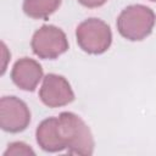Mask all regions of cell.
Here are the masks:
<instances>
[{
  "label": "cell",
  "mask_w": 156,
  "mask_h": 156,
  "mask_svg": "<svg viewBox=\"0 0 156 156\" xmlns=\"http://www.w3.org/2000/svg\"><path fill=\"white\" fill-rule=\"evenodd\" d=\"M60 130L71 155H91L94 152V138L87 123L73 112H61L58 116Z\"/></svg>",
  "instance_id": "cell-1"
},
{
  "label": "cell",
  "mask_w": 156,
  "mask_h": 156,
  "mask_svg": "<svg viewBox=\"0 0 156 156\" xmlns=\"http://www.w3.org/2000/svg\"><path fill=\"white\" fill-rule=\"evenodd\" d=\"M155 22V12L145 5L136 4L122 10L117 18V29L124 39L139 41L150 35Z\"/></svg>",
  "instance_id": "cell-2"
},
{
  "label": "cell",
  "mask_w": 156,
  "mask_h": 156,
  "mask_svg": "<svg viewBox=\"0 0 156 156\" xmlns=\"http://www.w3.org/2000/svg\"><path fill=\"white\" fill-rule=\"evenodd\" d=\"M76 39L79 48L88 54L100 55L108 50L112 43L110 26L100 18H88L76 28Z\"/></svg>",
  "instance_id": "cell-3"
},
{
  "label": "cell",
  "mask_w": 156,
  "mask_h": 156,
  "mask_svg": "<svg viewBox=\"0 0 156 156\" xmlns=\"http://www.w3.org/2000/svg\"><path fill=\"white\" fill-rule=\"evenodd\" d=\"M30 46L39 58L54 60L68 50V40L58 27L44 24L33 34Z\"/></svg>",
  "instance_id": "cell-4"
},
{
  "label": "cell",
  "mask_w": 156,
  "mask_h": 156,
  "mask_svg": "<svg viewBox=\"0 0 156 156\" xmlns=\"http://www.w3.org/2000/svg\"><path fill=\"white\" fill-rule=\"evenodd\" d=\"M30 123V111L24 101L16 96L0 100V127L7 133H20Z\"/></svg>",
  "instance_id": "cell-5"
},
{
  "label": "cell",
  "mask_w": 156,
  "mask_h": 156,
  "mask_svg": "<svg viewBox=\"0 0 156 156\" xmlns=\"http://www.w3.org/2000/svg\"><path fill=\"white\" fill-rule=\"evenodd\" d=\"M39 98L45 106L55 108L71 104L74 100V93L65 77L56 73H49L43 78Z\"/></svg>",
  "instance_id": "cell-6"
},
{
  "label": "cell",
  "mask_w": 156,
  "mask_h": 156,
  "mask_svg": "<svg viewBox=\"0 0 156 156\" xmlns=\"http://www.w3.org/2000/svg\"><path fill=\"white\" fill-rule=\"evenodd\" d=\"M13 84L26 91H33L43 79V68L33 58L22 57L17 60L11 69Z\"/></svg>",
  "instance_id": "cell-7"
},
{
  "label": "cell",
  "mask_w": 156,
  "mask_h": 156,
  "mask_svg": "<svg viewBox=\"0 0 156 156\" xmlns=\"http://www.w3.org/2000/svg\"><path fill=\"white\" fill-rule=\"evenodd\" d=\"M38 145L48 152H58L66 150V144L60 130L58 117H49L40 122L35 130Z\"/></svg>",
  "instance_id": "cell-8"
},
{
  "label": "cell",
  "mask_w": 156,
  "mask_h": 156,
  "mask_svg": "<svg viewBox=\"0 0 156 156\" xmlns=\"http://www.w3.org/2000/svg\"><path fill=\"white\" fill-rule=\"evenodd\" d=\"M62 0H23L24 13L34 20H45L61 5Z\"/></svg>",
  "instance_id": "cell-9"
},
{
  "label": "cell",
  "mask_w": 156,
  "mask_h": 156,
  "mask_svg": "<svg viewBox=\"0 0 156 156\" xmlns=\"http://www.w3.org/2000/svg\"><path fill=\"white\" fill-rule=\"evenodd\" d=\"M35 155V151L22 141H15L7 145V149L4 151V156H29Z\"/></svg>",
  "instance_id": "cell-10"
},
{
  "label": "cell",
  "mask_w": 156,
  "mask_h": 156,
  "mask_svg": "<svg viewBox=\"0 0 156 156\" xmlns=\"http://www.w3.org/2000/svg\"><path fill=\"white\" fill-rule=\"evenodd\" d=\"M107 0H78V2L85 7L94 9V7H100L104 4H106Z\"/></svg>",
  "instance_id": "cell-11"
},
{
  "label": "cell",
  "mask_w": 156,
  "mask_h": 156,
  "mask_svg": "<svg viewBox=\"0 0 156 156\" xmlns=\"http://www.w3.org/2000/svg\"><path fill=\"white\" fill-rule=\"evenodd\" d=\"M1 48H2V60H4L2 68H1V74H4L5 73V69H6V62L10 58V55H7V48H6L5 43H1Z\"/></svg>",
  "instance_id": "cell-12"
},
{
  "label": "cell",
  "mask_w": 156,
  "mask_h": 156,
  "mask_svg": "<svg viewBox=\"0 0 156 156\" xmlns=\"http://www.w3.org/2000/svg\"><path fill=\"white\" fill-rule=\"evenodd\" d=\"M150 1H156V0H150Z\"/></svg>",
  "instance_id": "cell-13"
}]
</instances>
